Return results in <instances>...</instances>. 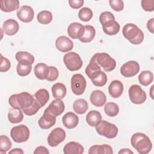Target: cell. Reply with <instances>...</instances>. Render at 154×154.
<instances>
[{"mask_svg": "<svg viewBox=\"0 0 154 154\" xmlns=\"http://www.w3.org/2000/svg\"><path fill=\"white\" fill-rule=\"evenodd\" d=\"M84 150V147L79 143L75 141L69 142L63 148L64 154H82Z\"/></svg>", "mask_w": 154, "mask_h": 154, "instance_id": "obj_22", "label": "cell"}, {"mask_svg": "<svg viewBox=\"0 0 154 154\" xmlns=\"http://www.w3.org/2000/svg\"><path fill=\"white\" fill-rule=\"evenodd\" d=\"M34 10L28 5L22 6L17 11V18L25 23L31 22L34 18Z\"/></svg>", "mask_w": 154, "mask_h": 154, "instance_id": "obj_12", "label": "cell"}, {"mask_svg": "<svg viewBox=\"0 0 154 154\" xmlns=\"http://www.w3.org/2000/svg\"><path fill=\"white\" fill-rule=\"evenodd\" d=\"M109 4L112 9L116 11H122L124 8V3L122 0H109Z\"/></svg>", "mask_w": 154, "mask_h": 154, "instance_id": "obj_43", "label": "cell"}, {"mask_svg": "<svg viewBox=\"0 0 154 154\" xmlns=\"http://www.w3.org/2000/svg\"><path fill=\"white\" fill-rule=\"evenodd\" d=\"M93 17L92 10L88 7L82 8L78 13V17L84 22H88Z\"/></svg>", "mask_w": 154, "mask_h": 154, "instance_id": "obj_39", "label": "cell"}, {"mask_svg": "<svg viewBox=\"0 0 154 154\" xmlns=\"http://www.w3.org/2000/svg\"><path fill=\"white\" fill-rule=\"evenodd\" d=\"M34 72L38 79L41 80L47 79L49 73V66L45 63H38L34 66Z\"/></svg>", "mask_w": 154, "mask_h": 154, "instance_id": "obj_23", "label": "cell"}, {"mask_svg": "<svg viewBox=\"0 0 154 154\" xmlns=\"http://www.w3.org/2000/svg\"><path fill=\"white\" fill-rule=\"evenodd\" d=\"M84 26L78 22L70 23L67 28L68 35L73 39H79L84 32Z\"/></svg>", "mask_w": 154, "mask_h": 154, "instance_id": "obj_14", "label": "cell"}, {"mask_svg": "<svg viewBox=\"0 0 154 154\" xmlns=\"http://www.w3.org/2000/svg\"><path fill=\"white\" fill-rule=\"evenodd\" d=\"M93 57L96 60L97 64L105 72H111L116 66L115 60L107 53L98 52L94 54Z\"/></svg>", "mask_w": 154, "mask_h": 154, "instance_id": "obj_4", "label": "cell"}, {"mask_svg": "<svg viewBox=\"0 0 154 154\" xmlns=\"http://www.w3.org/2000/svg\"><path fill=\"white\" fill-rule=\"evenodd\" d=\"M120 153H123V154H125V153H126V154L132 153V154H133L134 152L132 150H131L130 149H122L121 150H120L119 152V154H120Z\"/></svg>", "mask_w": 154, "mask_h": 154, "instance_id": "obj_51", "label": "cell"}, {"mask_svg": "<svg viewBox=\"0 0 154 154\" xmlns=\"http://www.w3.org/2000/svg\"><path fill=\"white\" fill-rule=\"evenodd\" d=\"M58 70L54 66H49V73L47 80L49 81H54L58 77Z\"/></svg>", "mask_w": 154, "mask_h": 154, "instance_id": "obj_46", "label": "cell"}, {"mask_svg": "<svg viewBox=\"0 0 154 154\" xmlns=\"http://www.w3.org/2000/svg\"><path fill=\"white\" fill-rule=\"evenodd\" d=\"M91 103L95 106L101 107L104 105L106 101V97L105 93L99 90H94L90 97Z\"/></svg>", "mask_w": 154, "mask_h": 154, "instance_id": "obj_17", "label": "cell"}, {"mask_svg": "<svg viewBox=\"0 0 154 154\" xmlns=\"http://www.w3.org/2000/svg\"><path fill=\"white\" fill-rule=\"evenodd\" d=\"M8 119L11 123H18L23 119L22 110L21 109H17L11 108L9 109L8 112Z\"/></svg>", "mask_w": 154, "mask_h": 154, "instance_id": "obj_27", "label": "cell"}, {"mask_svg": "<svg viewBox=\"0 0 154 154\" xmlns=\"http://www.w3.org/2000/svg\"><path fill=\"white\" fill-rule=\"evenodd\" d=\"M104 111L107 116L115 117L119 112V107L118 105L114 102H108L104 106Z\"/></svg>", "mask_w": 154, "mask_h": 154, "instance_id": "obj_36", "label": "cell"}, {"mask_svg": "<svg viewBox=\"0 0 154 154\" xmlns=\"http://www.w3.org/2000/svg\"><path fill=\"white\" fill-rule=\"evenodd\" d=\"M34 97L42 108L46 105L49 99V94L47 90L41 88L34 94Z\"/></svg>", "mask_w": 154, "mask_h": 154, "instance_id": "obj_30", "label": "cell"}, {"mask_svg": "<svg viewBox=\"0 0 154 154\" xmlns=\"http://www.w3.org/2000/svg\"><path fill=\"white\" fill-rule=\"evenodd\" d=\"M52 93L53 97L55 99H62L66 95V86L60 82L55 83L52 87Z\"/></svg>", "mask_w": 154, "mask_h": 154, "instance_id": "obj_26", "label": "cell"}, {"mask_svg": "<svg viewBox=\"0 0 154 154\" xmlns=\"http://www.w3.org/2000/svg\"><path fill=\"white\" fill-rule=\"evenodd\" d=\"M49 152L48 150L44 146H38L37 147L35 150L34 151V153H45V154H48Z\"/></svg>", "mask_w": 154, "mask_h": 154, "instance_id": "obj_48", "label": "cell"}, {"mask_svg": "<svg viewBox=\"0 0 154 154\" xmlns=\"http://www.w3.org/2000/svg\"><path fill=\"white\" fill-rule=\"evenodd\" d=\"M19 7V1L18 0H1L0 8L2 11L11 12L17 10Z\"/></svg>", "mask_w": 154, "mask_h": 154, "instance_id": "obj_24", "label": "cell"}, {"mask_svg": "<svg viewBox=\"0 0 154 154\" xmlns=\"http://www.w3.org/2000/svg\"><path fill=\"white\" fill-rule=\"evenodd\" d=\"M65 105L61 99H56L49 104V106L46 109L47 111L57 117L61 115L64 111Z\"/></svg>", "mask_w": 154, "mask_h": 154, "instance_id": "obj_16", "label": "cell"}, {"mask_svg": "<svg viewBox=\"0 0 154 154\" xmlns=\"http://www.w3.org/2000/svg\"><path fill=\"white\" fill-rule=\"evenodd\" d=\"M139 64L135 61H129L125 63L120 67L121 74L126 77L130 78L136 75L140 71Z\"/></svg>", "mask_w": 154, "mask_h": 154, "instance_id": "obj_11", "label": "cell"}, {"mask_svg": "<svg viewBox=\"0 0 154 154\" xmlns=\"http://www.w3.org/2000/svg\"><path fill=\"white\" fill-rule=\"evenodd\" d=\"M12 146V143L9 138L6 136L2 135L0 137V153H5L7 151L10 150Z\"/></svg>", "mask_w": 154, "mask_h": 154, "instance_id": "obj_37", "label": "cell"}, {"mask_svg": "<svg viewBox=\"0 0 154 154\" xmlns=\"http://www.w3.org/2000/svg\"><path fill=\"white\" fill-rule=\"evenodd\" d=\"M57 49L62 52H66L71 51L73 48V43L66 36H60L55 41Z\"/></svg>", "mask_w": 154, "mask_h": 154, "instance_id": "obj_15", "label": "cell"}, {"mask_svg": "<svg viewBox=\"0 0 154 154\" xmlns=\"http://www.w3.org/2000/svg\"><path fill=\"white\" fill-rule=\"evenodd\" d=\"M66 135L64 129L61 128H56L48 135V143L51 147H55L64 140Z\"/></svg>", "mask_w": 154, "mask_h": 154, "instance_id": "obj_10", "label": "cell"}, {"mask_svg": "<svg viewBox=\"0 0 154 154\" xmlns=\"http://www.w3.org/2000/svg\"><path fill=\"white\" fill-rule=\"evenodd\" d=\"M95 127L98 134L107 138H114L118 134L117 127L115 125L105 120H102Z\"/></svg>", "mask_w": 154, "mask_h": 154, "instance_id": "obj_5", "label": "cell"}, {"mask_svg": "<svg viewBox=\"0 0 154 154\" xmlns=\"http://www.w3.org/2000/svg\"><path fill=\"white\" fill-rule=\"evenodd\" d=\"M69 5L73 9H78L81 8L84 4L83 0H69Z\"/></svg>", "mask_w": 154, "mask_h": 154, "instance_id": "obj_47", "label": "cell"}, {"mask_svg": "<svg viewBox=\"0 0 154 154\" xmlns=\"http://www.w3.org/2000/svg\"><path fill=\"white\" fill-rule=\"evenodd\" d=\"M88 108L87 102L84 99H78L73 103V108L75 112L78 114H84Z\"/></svg>", "mask_w": 154, "mask_h": 154, "instance_id": "obj_33", "label": "cell"}, {"mask_svg": "<svg viewBox=\"0 0 154 154\" xmlns=\"http://www.w3.org/2000/svg\"><path fill=\"white\" fill-rule=\"evenodd\" d=\"M63 125L67 129H73L75 128L79 122L78 116L72 112L66 113L62 119Z\"/></svg>", "mask_w": 154, "mask_h": 154, "instance_id": "obj_21", "label": "cell"}, {"mask_svg": "<svg viewBox=\"0 0 154 154\" xmlns=\"http://www.w3.org/2000/svg\"><path fill=\"white\" fill-rule=\"evenodd\" d=\"M84 29L83 35L79 40L82 43H89L94 38L96 34V30L93 26L89 25H85Z\"/></svg>", "mask_w": 154, "mask_h": 154, "instance_id": "obj_31", "label": "cell"}, {"mask_svg": "<svg viewBox=\"0 0 154 154\" xmlns=\"http://www.w3.org/2000/svg\"><path fill=\"white\" fill-rule=\"evenodd\" d=\"M108 91L112 97H119L123 91V85L122 82L119 80L112 81L109 85Z\"/></svg>", "mask_w": 154, "mask_h": 154, "instance_id": "obj_20", "label": "cell"}, {"mask_svg": "<svg viewBox=\"0 0 154 154\" xmlns=\"http://www.w3.org/2000/svg\"><path fill=\"white\" fill-rule=\"evenodd\" d=\"M122 33L125 38L133 45H139L144 40L143 32L133 23H127L125 25L123 28Z\"/></svg>", "mask_w": 154, "mask_h": 154, "instance_id": "obj_3", "label": "cell"}, {"mask_svg": "<svg viewBox=\"0 0 154 154\" xmlns=\"http://www.w3.org/2000/svg\"><path fill=\"white\" fill-rule=\"evenodd\" d=\"M1 66H0V71L1 72H5L8 71L10 67L11 63L10 61L5 57H4L2 55H1Z\"/></svg>", "mask_w": 154, "mask_h": 154, "instance_id": "obj_45", "label": "cell"}, {"mask_svg": "<svg viewBox=\"0 0 154 154\" xmlns=\"http://www.w3.org/2000/svg\"><path fill=\"white\" fill-rule=\"evenodd\" d=\"M56 122V117L49 113L46 109L43 115L38 121V124L40 128L43 129H48L54 126Z\"/></svg>", "mask_w": 154, "mask_h": 154, "instance_id": "obj_13", "label": "cell"}, {"mask_svg": "<svg viewBox=\"0 0 154 154\" xmlns=\"http://www.w3.org/2000/svg\"><path fill=\"white\" fill-rule=\"evenodd\" d=\"M100 68L101 67L97 64L94 58L92 57L89 64L85 68V72L87 76L90 79H92L97 76L100 73L102 72Z\"/></svg>", "mask_w": 154, "mask_h": 154, "instance_id": "obj_18", "label": "cell"}, {"mask_svg": "<svg viewBox=\"0 0 154 154\" xmlns=\"http://www.w3.org/2000/svg\"><path fill=\"white\" fill-rule=\"evenodd\" d=\"M63 62L67 69L70 71L79 70L83 63L80 56L74 52L66 53L63 57Z\"/></svg>", "mask_w": 154, "mask_h": 154, "instance_id": "obj_6", "label": "cell"}, {"mask_svg": "<svg viewBox=\"0 0 154 154\" xmlns=\"http://www.w3.org/2000/svg\"><path fill=\"white\" fill-rule=\"evenodd\" d=\"M35 98L28 92H22L19 94L11 95L8 99L10 105L14 108L22 110L30 107L34 103Z\"/></svg>", "mask_w": 154, "mask_h": 154, "instance_id": "obj_2", "label": "cell"}, {"mask_svg": "<svg viewBox=\"0 0 154 154\" xmlns=\"http://www.w3.org/2000/svg\"><path fill=\"white\" fill-rule=\"evenodd\" d=\"M153 23H154V19L152 18L151 19L149 20L147 23V28L148 30L151 32L153 33Z\"/></svg>", "mask_w": 154, "mask_h": 154, "instance_id": "obj_49", "label": "cell"}, {"mask_svg": "<svg viewBox=\"0 0 154 154\" xmlns=\"http://www.w3.org/2000/svg\"><path fill=\"white\" fill-rule=\"evenodd\" d=\"M2 28L5 34L8 35H13L17 32L19 29V25L16 20L10 19L4 22Z\"/></svg>", "mask_w": 154, "mask_h": 154, "instance_id": "obj_19", "label": "cell"}, {"mask_svg": "<svg viewBox=\"0 0 154 154\" xmlns=\"http://www.w3.org/2000/svg\"><path fill=\"white\" fill-rule=\"evenodd\" d=\"M89 154H112L113 150L112 147L108 144L94 145L90 147Z\"/></svg>", "mask_w": 154, "mask_h": 154, "instance_id": "obj_25", "label": "cell"}, {"mask_svg": "<svg viewBox=\"0 0 154 154\" xmlns=\"http://www.w3.org/2000/svg\"><path fill=\"white\" fill-rule=\"evenodd\" d=\"M17 74L20 76H25L29 75L32 69L31 64L27 61H22L19 62L17 66Z\"/></svg>", "mask_w": 154, "mask_h": 154, "instance_id": "obj_32", "label": "cell"}, {"mask_svg": "<svg viewBox=\"0 0 154 154\" xmlns=\"http://www.w3.org/2000/svg\"><path fill=\"white\" fill-rule=\"evenodd\" d=\"M16 59L18 62L22 61H27L29 62L31 64L34 62V56L28 52L19 51L16 54Z\"/></svg>", "mask_w": 154, "mask_h": 154, "instance_id": "obj_38", "label": "cell"}, {"mask_svg": "<svg viewBox=\"0 0 154 154\" xmlns=\"http://www.w3.org/2000/svg\"><path fill=\"white\" fill-rule=\"evenodd\" d=\"M141 4L143 9L146 11H153L154 10L153 0H142Z\"/></svg>", "mask_w": 154, "mask_h": 154, "instance_id": "obj_44", "label": "cell"}, {"mask_svg": "<svg viewBox=\"0 0 154 154\" xmlns=\"http://www.w3.org/2000/svg\"><path fill=\"white\" fill-rule=\"evenodd\" d=\"M86 81L85 78L79 73L75 74L71 78V89L76 95H81L86 88Z\"/></svg>", "mask_w": 154, "mask_h": 154, "instance_id": "obj_9", "label": "cell"}, {"mask_svg": "<svg viewBox=\"0 0 154 154\" xmlns=\"http://www.w3.org/2000/svg\"><path fill=\"white\" fill-rule=\"evenodd\" d=\"M10 135L16 143H23L26 141L29 137V130L27 126L20 125L13 127L10 131Z\"/></svg>", "mask_w": 154, "mask_h": 154, "instance_id": "obj_7", "label": "cell"}, {"mask_svg": "<svg viewBox=\"0 0 154 154\" xmlns=\"http://www.w3.org/2000/svg\"><path fill=\"white\" fill-rule=\"evenodd\" d=\"M92 83L96 87H103L107 82V76L103 72H101L100 73L96 78L91 79Z\"/></svg>", "mask_w": 154, "mask_h": 154, "instance_id": "obj_40", "label": "cell"}, {"mask_svg": "<svg viewBox=\"0 0 154 154\" xmlns=\"http://www.w3.org/2000/svg\"><path fill=\"white\" fill-rule=\"evenodd\" d=\"M153 75L151 71L144 70L140 73L138 76L139 82L143 86H147L152 82Z\"/></svg>", "mask_w": 154, "mask_h": 154, "instance_id": "obj_34", "label": "cell"}, {"mask_svg": "<svg viewBox=\"0 0 154 154\" xmlns=\"http://www.w3.org/2000/svg\"><path fill=\"white\" fill-rule=\"evenodd\" d=\"M40 108L41 106H40L39 103L37 102V100L35 99L33 104L30 107L22 109V111L24 112L25 115L31 116L35 114Z\"/></svg>", "mask_w": 154, "mask_h": 154, "instance_id": "obj_41", "label": "cell"}, {"mask_svg": "<svg viewBox=\"0 0 154 154\" xmlns=\"http://www.w3.org/2000/svg\"><path fill=\"white\" fill-rule=\"evenodd\" d=\"M37 19L38 22L41 24L47 25L52 21V14L49 11L43 10L38 13L37 16Z\"/></svg>", "mask_w": 154, "mask_h": 154, "instance_id": "obj_35", "label": "cell"}, {"mask_svg": "<svg viewBox=\"0 0 154 154\" xmlns=\"http://www.w3.org/2000/svg\"><path fill=\"white\" fill-rule=\"evenodd\" d=\"M132 146L140 154L149 153L152 147L150 138L144 134L137 132L132 135L131 138Z\"/></svg>", "mask_w": 154, "mask_h": 154, "instance_id": "obj_1", "label": "cell"}, {"mask_svg": "<svg viewBox=\"0 0 154 154\" xmlns=\"http://www.w3.org/2000/svg\"><path fill=\"white\" fill-rule=\"evenodd\" d=\"M103 32L109 35L117 34L120 31V25L116 20L109 22L102 25Z\"/></svg>", "mask_w": 154, "mask_h": 154, "instance_id": "obj_29", "label": "cell"}, {"mask_svg": "<svg viewBox=\"0 0 154 154\" xmlns=\"http://www.w3.org/2000/svg\"><path fill=\"white\" fill-rule=\"evenodd\" d=\"M112 20H115V17L113 14L109 11H104L100 14L99 21L102 25Z\"/></svg>", "mask_w": 154, "mask_h": 154, "instance_id": "obj_42", "label": "cell"}, {"mask_svg": "<svg viewBox=\"0 0 154 154\" xmlns=\"http://www.w3.org/2000/svg\"><path fill=\"white\" fill-rule=\"evenodd\" d=\"M23 153H24L23 151L21 149H18V148L14 149L11 150V151H10L8 152L9 154H11V153H13V154H23Z\"/></svg>", "mask_w": 154, "mask_h": 154, "instance_id": "obj_50", "label": "cell"}, {"mask_svg": "<svg viewBox=\"0 0 154 154\" xmlns=\"http://www.w3.org/2000/svg\"><path fill=\"white\" fill-rule=\"evenodd\" d=\"M85 119L90 126L95 127L102 121V116L99 111L92 110L87 114Z\"/></svg>", "mask_w": 154, "mask_h": 154, "instance_id": "obj_28", "label": "cell"}, {"mask_svg": "<svg viewBox=\"0 0 154 154\" xmlns=\"http://www.w3.org/2000/svg\"><path fill=\"white\" fill-rule=\"evenodd\" d=\"M128 93L130 100L133 103L141 104L146 100L147 95L146 92L138 85H131L129 88Z\"/></svg>", "mask_w": 154, "mask_h": 154, "instance_id": "obj_8", "label": "cell"}]
</instances>
